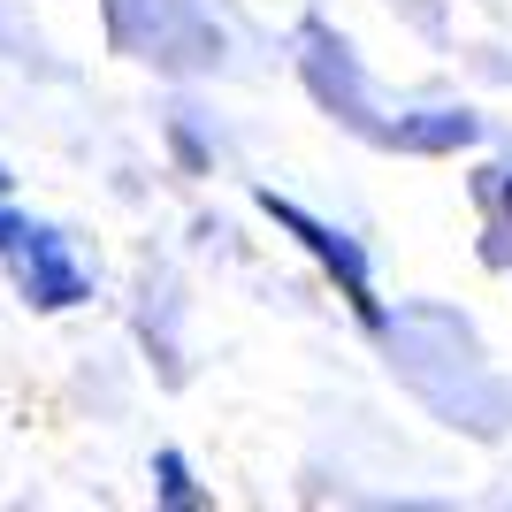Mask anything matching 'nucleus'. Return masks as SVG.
<instances>
[{"instance_id": "nucleus-1", "label": "nucleus", "mask_w": 512, "mask_h": 512, "mask_svg": "<svg viewBox=\"0 0 512 512\" xmlns=\"http://www.w3.org/2000/svg\"><path fill=\"white\" fill-rule=\"evenodd\" d=\"M383 344H390L398 383H406L428 413H444L451 428H467V436H505L512 428V390L490 375L482 344H474V329L459 314H444V306H406V314L383 329Z\"/></svg>"}, {"instance_id": "nucleus-4", "label": "nucleus", "mask_w": 512, "mask_h": 512, "mask_svg": "<svg viewBox=\"0 0 512 512\" xmlns=\"http://www.w3.org/2000/svg\"><path fill=\"white\" fill-rule=\"evenodd\" d=\"M0 268H8V283H16V299L31 306V314H69V306L92 299V276H85V260L69 253V237L54 230V222H31V214H23V230L8 237Z\"/></svg>"}, {"instance_id": "nucleus-5", "label": "nucleus", "mask_w": 512, "mask_h": 512, "mask_svg": "<svg viewBox=\"0 0 512 512\" xmlns=\"http://www.w3.org/2000/svg\"><path fill=\"white\" fill-rule=\"evenodd\" d=\"M260 214H268L276 230H291V237H299L306 253H314L321 268L337 276V291L352 299V314H360L367 329L383 337V329H390V314H383V299H375V276H367V253H360V245H352L344 230H329L321 214H306V207H291V199H276V192H260Z\"/></svg>"}, {"instance_id": "nucleus-6", "label": "nucleus", "mask_w": 512, "mask_h": 512, "mask_svg": "<svg viewBox=\"0 0 512 512\" xmlns=\"http://www.w3.org/2000/svg\"><path fill=\"white\" fill-rule=\"evenodd\" d=\"M490 130H482V115H467V107H421V115H398V130H390V146L398 153H467L482 146Z\"/></svg>"}, {"instance_id": "nucleus-8", "label": "nucleus", "mask_w": 512, "mask_h": 512, "mask_svg": "<svg viewBox=\"0 0 512 512\" xmlns=\"http://www.w3.org/2000/svg\"><path fill=\"white\" fill-rule=\"evenodd\" d=\"M482 199H497V207L512 214V169H497V176H482Z\"/></svg>"}, {"instance_id": "nucleus-7", "label": "nucleus", "mask_w": 512, "mask_h": 512, "mask_svg": "<svg viewBox=\"0 0 512 512\" xmlns=\"http://www.w3.org/2000/svg\"><path fill=\"white\" fill-rule=\"evenodd\" d=\"M153 497L169 512H207L214 505V497L192 482V459H184V451H153Z\"/></svg>"}, {"instance_id": "nucleus-10", "label": "nucleus", "mask_w": 512, "mask_h": 512, "mask_svg": "<svg viewBox=\"0 0 512 512\" xmlns=\"http://www.w3.org/2000/svg\"><path fill=\"white\" fill-rule=\"evenodd\" d=\"M16 230H23V214L8 207V199H0V253H8V237H16Z\"/></svg>"}, {"instance_id": "nucleus-2", "label": "nucleus", "mask_w": 512, "mask_h": 512, "mask_svg": "<svg viewBox=\"0 0 512 512\" xmlns=\"http://www.w3.org/2000/svg\"><path fill=\"white\" fill-rule=\"evenodd\" d=\"M100 8H107V39L153 69L192 77V69L222 62V31H214L207 0H100Z\"/></svg>"}, {"instance_id": "nucleus-3", "label": "nucleus", "mask_w": 512, "mask_h": 512, "mask_svg": "<svg viewBox=\"0 0 512 512\" xmlns=\"http://www.w3.org/2000/svg\"><path fill=\"white\" fill-rule=\"evenodd\" d=\"M299 77H306V92H314V107L329 115V123H344L352 138H367V146H390L398 123L375 115V92H367V77H360V54H352L329 23H299Z\"/></svg>"}, {"instance_id": "nucleus-9", "label": "nucleus", "mask_w": 512, "mask_h": 512, "mask_svg": "<svg viewBox=\"0 0 512 512\" xmlns=\"http://www.w3.org/2000/svg\"><path fill=\"white\" fill-rule=\"evenodd\" d=\"M398 8H406V16L421 23V31H444V16H436V8H428V0H398Z\"/></svg>"}, {"instance_id": "nucleus-11", "label": "nucleus", "mask_w": 512, "mask_h": 512, "mask_svg": "<svg viewBox=\"0 0 512 512\" xmlns=\"http://www.w3.org/2000/svg\"><path fill=\"white\" fill-rule=\"evenodd\" d=\"M0 199H16V176H8V161H0Z\"/></svg>"}]
</instances>
